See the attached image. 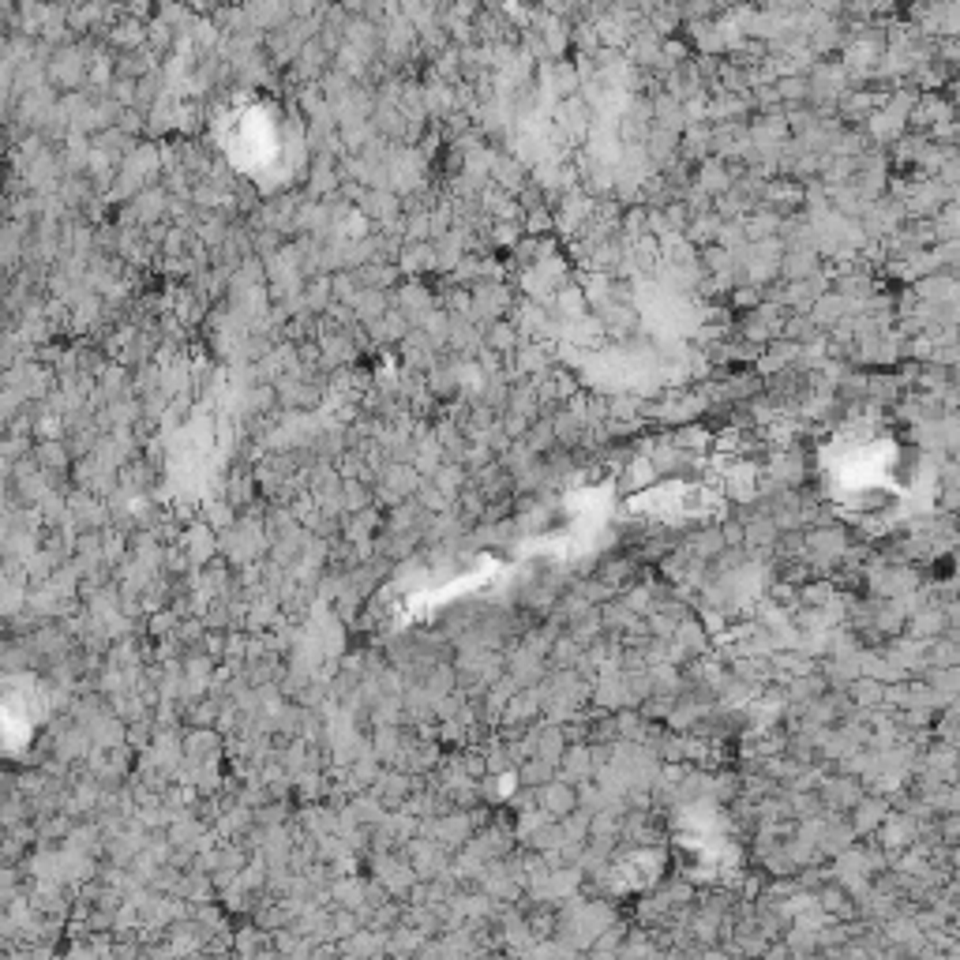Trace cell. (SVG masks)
<instances>
[{"label":"cell","mask_w":960,"mask_h":960,"mask_svg":"<svg viewBox=\"0 0 960 960\" xmlns=\"http://www.w3.org/2000/svg\"><path fill=\"white\" fill-rule=\"evenodd\" d=\"M540 799H544V807L552 811V814H566L570 807H575V792L563 788V784H540Z\"/></svg>","instance_id":"obj_3"},{"label":"cell","mask_w":960,"mask_h":960,"mask_svg":"<svg viewBox=\"0 0 960 960\" xmlns=\"http://www.w3.org/2000/svg\"><path fill=\"white\" fill-rule=\"evenodd\" d=\"M821 799H826L829 807H856L863 799V792L852 781H829L826 788H821Z\"/></svg>","instance_id":"obj_2"},{"label":"cell","mask_w":960,"mask_h":960,"mask_svg":"<svg viewBox=\"0 0 960 960\" xmlns=\"http://www.w3.org/2000/svg\"><path fill=\"white\" fill-rule=\"evenodd\" d=\"M856 807H859L856 811V826H852L856 833H871L885 821V803H882V799H859Z\"/></svg>","instance_id":"obj_1"}]
</instances>
